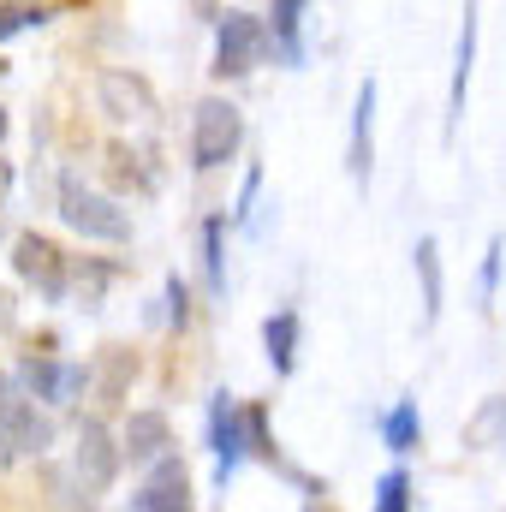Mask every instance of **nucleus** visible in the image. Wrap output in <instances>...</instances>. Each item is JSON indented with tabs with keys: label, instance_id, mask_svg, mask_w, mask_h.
I'll list each match as a JSON object with an SVG mask.
<instances>
[{
	"label": "nucleus",
	"instance_id": "obj_27",
	"mask_svg": "<svg viewBox=\"0 0 506 512\" xmlns=\"http://www.w3.org/2000/svg\"><path fill=\"white\" fill-rule=\"evenodd\" d=\"M304 512H322V507H304Z\"/></svg>",
	"mask_w": 506,
	"mask_h": 512
},
{
	"label": "nucleus",
	"instance_id": "obj_6",
	"mask_svg": "<svg viewBox=\"0 0 506 512\" xmlns=\"http://www.w3.org/2000/svg\"><path fill=\"white\" fill-rule=\"evenodd\" d=\"M12 274L24 286H36V298H48V304H66V292H72V262L42 233H18L12 239Z\"/></svg>",
	"mask_w": 506,
	"mask_h": 512
},
{
	"label": "nucleus",
	"instance_id": "obj_22",
	"mask_svg": "<svg viewBox=\"0 0 506 512\" xmlns=\"http://www.w3.org/2000/svg\"><path fill=\"white\" fill-rule=\"evenodd\" d=\"M370 512H411V477L405 471H387L376 483V507Z\"/></svg>",
	"mask_w": 506,
	"mask_h": 512
},
{
	"label": "nucleus",
	"instance_id": "obj_15",
	"mask_svg": "<svg viewBox=\"0 0 506 512\" xmlns=\"http://www.w3.org/2000/svg\"><path fill=\"white\" fill-rule=\"evenodd\" d=\"M304 12H310V0H274V12H268L274 54L286 66H304Z\"/></svg>",
	"mask_w": 506,
	"mask_h": 512
},
{
	"label": "nucleus",
	"instance_id": "obj_19",
	"mask_svg": "<svg viewBox=\"0 0 506 512\" xmlns=\"http://www.w3.org/2000/svg\"><path fill=\"white\" fill-rule=\"evenodd\" d=\"M54 18V0H0V42L24 36V30H42Z\"/></svg>",
	"mask_w": 506,
	"mask_h": 512
},
{
	"label": "nucleus",
	"instance_id": "obj_21",
	"mask_svg": "<svg viewBox=\"0 0 506 512\" xmlns=\"http://www.w3.org/2000/svg\"><path fill=\"white\" fill-rule=\"evenodd\" d=\"M465 435H471V447H495V441L506 447V399H489V405L471 417V429H465Z\"/></svg>",
	"mask_w": 506,
	"mask_h": 512
},
{
	"label": "nucleus",
	"instance_id": "obj_3",
	"mask_svg": "<svg viewBox=\"0 0 506 512\" xmlns=\"http://www.w3.org/2000/svg\"><path fill=\"white\" fill-rule=\"evenodd\" d=\"M239 149H245V114H239L227 96H203L197 114H191V167H197V173H215V167H227Z\"/></svg>",
	"mask_w": 506,
	"mask_h": 512
},
{
	"label": "nucleus",
	"instance_id": "obj_2",
	"mask_svg": "<svg viewBox=\"0 0 506 512\" xmlns=\"http://www.w3.org/2000/svg\"><path fill=\"white\" fill-rule=\"evenodd\" d=\"M60 221L78 233V239H96V245H126L131 239V215L114 203V197H102L96 185H84L78 173H60Z\"/></svg>",
	"mask_w": 506,
	"mask_h": 512
},
{
	"label": "nucleus",
	"instance_id": "obj_14",
	"mask_svg": "<svg viewBox=\"0 0 506 512\" xmlns=\"http://www.w3.org/2000/svg\"><path fill=\"white\" fill-rule=\"evenodd\" d=\"M120 447H126L131 465H155V459H167V417L161 411H131L126 435H120Z\"/></svg>",
	"mask_w": 506,
	"mask_h": 512
},
{
	"label": "nucleus",
	"instance_id": "obj_16",
	"mask_svg": "<svg viewBox=\"0 0 506 512\" xmlns=\"http://www.w3.org/2000/svg\"><path fill=\"white\" fill-rule=\"evenodd\" d=\"M411 268H417V286H423V322L435 328V322H441V298H447L441 245H435V239H417V251H411Z\"/></svg>",
	"mask_w": 506,
	"mask_h": 512
},
{
	"label": "nucleus",
	"instance_id": "obj_8",
	"mask_svg": "<svg viewBox=\"0 0 506 512\" xmlns=\"http://www.w3.org/2000/svg\"><path fill=\"white\" fill-rule=\"evenodd\" d=\"M120 459H126V447L108 435V423H102V417H84L78 435H72V471H78L96 495H108L114 477H120Z\"/></svg>",
	"mask_w": 506,
	"mask_h": 512
},
{
	"label": "nucleus",
	"instance_id": "obj_13",
	"mask_svg": "<svg viewBox=\"0 0 506 512\" xmlns=\"http://www.w3.org/2000/svg\"><path fill=\"white\" fill-rule=\"evenodd\" d=\"M298 340H304V322H298V310H292V304H286V310H274V316L262 322V352H268L274 376H292V370H298Z\"/></svg>",
	"mask_w": 506,
	"mask_h": 512
},
{
	"label": "nucleus",
	"instance_id": "obj_4",
	"mask_svg": "<svg viewBox=\"0 0 506 512\" xmlns=\"http://www.w3.org/2000/svg\"><path fill=\"white\" fill-rule=\"evenodd\" d=\"M268 48H274V30H268V18H256V12H221V24H215V78H251L256 66L268 60Z\"/></svg>",
	"mask_w": 506,
	"mask_h": 512
},
{
	"label": "nucleus",
	"instance_id": "obj_17",
	"mask_svg": "<svg viewBox=\"0 0 506 512\" xmlns=\"http://www.w3.org/2000/svg\"><path fill=\"white\" fill-rule=\"evenodd\" d=\"M381 441H387V453H417V441H423V411H417V399H399V405H387L376 417Z\"/></svg>",
	"mask_w": 506,
	"mask_h": 512
},
{
	"label": "nucleus",
	"instance_id": "obj_24",
	"mask_svg": "<svg viewBox=\"0 0 506 512\" xmlns=\"http://www.w3.org/2000/svg\"><path fill=\"white\" fill-rule=\"evenodd\" d=\"M256 191H262V167L245 173V185H239V209H233V227H256Z\"/></svg>",
	"mask_w": 506,
	"mask_h": 512
},
{
	"label": "nucleus",
	"instance_id": "obj_9",
	"mask_svg": "<svg viewBox=\"0 0 506 512\" xmlns=\"http://www.w3.org/2000/svg\"><path fill=\"white\" fill-rule=\"evenodd\" d=\"M126 512H191V477H185V465H179L173 453L155 459Z\"/></svg>",
	"mask_w": 506,
	"mask_h": 512
},
{
	"label": "nucleus",
	"instance_id": "obj_26",
	"mask_svg": "<svg viewBox=\"0 0 506 512\" xmlns=\"http://www.w3.org/2000/svg\"><path fill=\"white\" fill-rule=\"evenodd\" d=\"M0 137H6V108H0Z\"/></svg>",
	"mask_w": 506,
	"mask_h": 512
},
{
	"label": "nucleus",
	"instance_id": "obj_23",
	"mask_svg": "<svg viewBox=\"0 0 506 512\" xmlns=\"http://www.w3.org/2000/svg\"><path fill=\"white\" fill-rule=\"evenodd\" d=\"M501 256H506V245H501V233L489 239V251H483V280H477V298H483V310L495 304V286H501Z\"/></svg>",
	"mask_w": 506,
	"mask_h": 512
},
{
	"label": "nucleus",
	"instance_id": "obj_1",
	"mask_svg": "<svg viewBox=\"0 0 506 512\" xmlns=\"http://www.w3.org/2000/svg\"><path fill=\"white\" fill-rule=\"evenodd\" d=\"M54 447V417L42 399H30L18 376H0V471H12L18 459H42Z\"/></svg>",
	"mask_w": 506,
	"mask_h": 512
},
{
	"label": "nucleus",
	"instance_id": "obj_20",
	"mask_svg": "<svg viewBox=\"0 0 506 512\" xmlns=\"http://www.w3.org/2000/svg\"><path fill=\"white\" fill-rule=\"evenodd\" d=\"M108 280H114V268H108V262H96V256L72 262V292H78V304H84V310H96V304H102Z\"/></svg>",
	"mask_w": 506,
	"mask_h": 512
},
{
	"label": "nucleus",
	"instance_id": "obj_12",
	"mask_svg": "<svg viewBox=\"0 0 506 512\" xmlns=\"http://www.w3.org/2000/svg\"><path fill=\"white\" fill-rule=\"evenodd\" d=\"M346 167L358 185H370V167H376V78L358 84L352 96V137H346Z\"/></svg>",
	"mask_w": 506,
	"mask_h": 512
},
{
	"label": "nucleus",
	"instance_id": "obj_18",
	"mask_svg": "<svg viewBox=\"0 0 506 512\" xmlns=\"http://www.w3.org/2000/svg\"><path fill=\"white\" fill-rule=\"evenodd\" d=\"M203 280H209V298H227V215L203 221Z\"/></svg>",
	"mask_w": 506,
	"mask_h": 512
},
{
	"label": "nucleus",
	"instance_id": "obj_7",
	"mask_svg": "<svg viewBox=\"0 0 506 512\" xmlns=\"http://www.w3.org/2000/svg\"><path fill=\"white\" fill-rule=\"evenodd\" d=\"M12 376H18V387H24L30 399H42L48 411L78 405V399L90 393V370H84V364H66V358H18Z\"/></svg>",
	"mask_w": 506,
	"mask_h": 512
},
{
	"label": "nucleus",
	"instance_id": "obj_5",
	"mask_svg": "<svg viewBox=\"0 0 506 512\" xmlns=\"http://www.w3.org/2000/svg\"><path fill=\"white\" fill-rule=\"evenodd\" d=\"M209 453H215V489H227L251 459V405H239L233 393L209 399Z\"/></svg>",
	"mask_w": 506,
	"mask_h": 512
},
{
	"label": "nucleus",
	"instance_id": "obj_25",
	"mask_svg": "<svg viewBox=\"0 0 506 512\" xmlns=\"http://www.w3.org/2000/svg\"><path fill=\"white\" fill-rule=\"evenodd\" d=\"M167 322H173V328L191 322V286H185L179 274H167Z\"/></svg>",
	"mask_w": 506,
	"mask_h": 512
},
{
	"label": "nucleus",
	"instance_id": "obj_11",
	"mask_svg": "<svg viewBox=\"0 0 506 512\" xmlns=\"http://www.w3.org/2000/svg\"><path fill=\"white\" fill-rule=\"evenodd\" d=\"M102 114L108 120H120V126H143V120H155V90L137 78V72H102Z\"/></svg>",
	"mask_w": 506,
	"mask_h": 512
},
{
	"label": "nucleus",
	"instance_id": "obj_10",
	"mask_svg": "<svg viewBox=\"0 0 506 512\" xmlns=\"http://www.w3.org/2000/svg\"><path fill=\"white\" fill-rule=\"evenodd\" d=\"M471 72H477V0H465V18H459V42H453V84H447V137L465 120V102H471Z\"/></svg>",
	"mask_w": 506,
	"mask_h": 512
}]
</instances>
